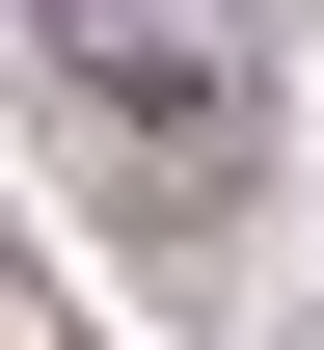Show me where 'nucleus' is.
Here are the masks:
<instances>
[{"label": "nucleus", "instance_id": "nucleus-1", "mask_svg": "<svg viewBox=\"0 0 324 350\" xmlns=\"http://www.w3.org/2000/svg\"><path fill=\"white\" fill-rule=\"evenodd\" d=\"M27 27L82 54V81L136 108V135H216V54H189V0H27Z\"/></svg>", "mask_w": 324, "mask_h": 350}]
</instances>
